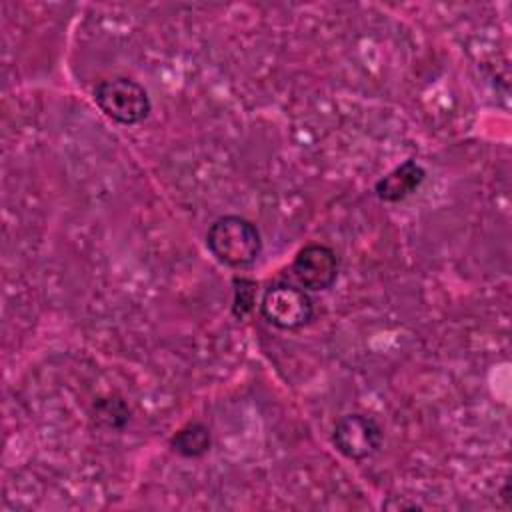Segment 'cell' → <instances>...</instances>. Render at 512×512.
<instances>
[{
  "label": "cell",
  "instance_id": "obj_4",
  "mask_svg": "<svg viewBox=\"0 0 512 512\" xmlns=\"http://www.w3.org/2000/svg\"><path fill=\"white\" fill-rule=\"evenodd\" d=\"M332 442L346 458L364 460L378 452L382 444V428L366 414H346L336 422Z\"/></svg>",
  "mask_w": 512,
  "mask_h": 512
},
{
  "label": "cell",
  "instance_id": "obj_8",
  "mask_svg": "<svg viewBox=\"0 0 512 512\" xmlns=\"http://www.w3.org/2000/svg\"><path fill=\"white\" fill-rule=\"evenodd\" d=\"M94 420L98 426L120 430L130 420V410L120 398H102L94 404Z\"/></svg>",
  "mask_w": 512,
  "mask_h": 512
},
{
  "label": "cell",
  "instance_id": "obj_5",
  "mask_svg": "<svg viewBox=\"0 0 512 512\" xmlns=\"http://www.w3.org/2000/svg\"><path fill=\"white\" fill-rule=\"evenodd\" d=\"M292 274L304 290H326L338 278V256L324 244H308L296 254Z\"/></svg>",
  "mask_w": 512,
  "mask_h": 512
},
{
  "label": "cell",
  "instance_id": "obj_3",
  "mask_svg": "<svg viewBox=\"0 0 512 512\" xmlns=\"http://www.w3.org/2000/svg\"><path fill=\"white\" fill-rule=\"evenodd\" d=\"M262 316L280 330H296L310 322L314 314L308 292L290 282H276L262 294Z\"/></svg>",
  "mask_w": 512,
  "mask_h": 512
},
{
  "label": "cell",
  "instance_id": "obj_1",
  "mask_svg": "<svg viewBox=\"0 0 512 512\" xmlns=\"http://www.w3.org/2000/svg\"><path fill=\"white\" fill-rule=\"evenodd\" d=\"M206 246L218 262L230 268H244L254 264L260 256L262 238L254 222L228 214L210 224L206 232Z\"/></svg>",
  "mask_w": 512,
  "mask_h": 512
},
{
  "label": "cell",
  "instance_id": "obj_2",
  "mask_svg": "<svg viewBox=\"0 0 512 512\" xmlns=\"http://www.w3.org/2000/svg\"><path fill=\"white\" fill-rule=\"evenodd\" d=\"M94 102L108 118L124 126L142 122L152 108L146 88L126 76L102 80L94 88Z\"/></svg>",
  "mask_w": 512,
  "mask_h": 512
},
{
  "label": "cell",
  "instance_id": "obj_7",
  "mask_svg": "<svg viewBox=\"0 0 512 512\" xmlns=\"http://www.w3.org/2000/svg\"><path fill=\"white\" fill-rule=\"evenodd\" d=\"M210 430L206 424L202 422H190L186 424L184 428H180L172 440H170V446L174 448V452H178L180 456H186V458H198L202 456L204 452H208L210 448Z\"/></svg>",
  "mask_w": 512,
  "mask_h": 512
},
{
  "label": "cell",
  "instance_id": "obj_6",
  "mask_svg": "<svg viewBox=\"0 0 512 512\" xmlns=\"http://www.w3.org/2000/svg\"><path fill=\"white\" fill-rule=\"evenodd\" d=\"M424 168L416 160H406L394 170H390L384 178H380L374 186V192L384 202H398L410 196L424 182Z\"/></svg>",
  "mask_w": 512,
  "mask_h": 512
},
{
  "label": "cell",
  "instance_id": "obj_9",
  "mask_svg": "<svg viewBox=\"0 0 512 512\" xmlns=\"http://www.w3.org/2000/svg\"><path fill=\"white\" fill-rule=\"evenodd\" d=\"M254 288L256 284L248 278H234V304L232 312L236 318H244L254 306Z\"/></svg>",
  "mask_w": 512,
  "mask_h": 512
}]
</instances>
